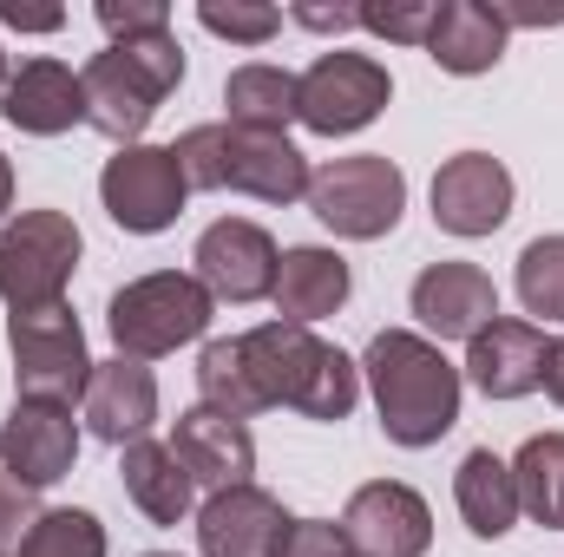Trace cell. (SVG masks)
I'll list each match as a JSON object with an SVG mask.
<instances>
[{
  "mask_svg": "<svg viewBox=\"0 0 564 557\" xmlns=\"http://www.w3.org/2000/svg\"><path fill=\"white\" fill-rule=\"evenodd\" d=\"M86 426L106 439V446H132L151 433V419H158V381H151V368L144 361H126V354H112V361H93V381H86Z\"/></svg>",
  "mask_w": 564,
  "mask_h": 557,
  "instance_id": "cell-20",
  "label": "cell"
},
{
  "mask_svg": "<svg viewBox=\"0 0 564 557\" xmlns=\"http://www.w3.org/2000/svg\"><path fill=\"white\" fill-rule=\"evenodd\" d=\"M119 479H126V499L139 505L151 525H184V518H191V472L177 466L171 446L132 439L126 459H119Z\"/></svg>",
  "mask_w": 564,
  "mask_h": 557,
  "instance_id": "cell-24",
  "label": "cell"
},
{
  "mask_svg": "<svg viewBox=\"0 0 564 557\" xmlns=\"http://www.w3.org/2000/svg\"><path fill=\"white\" fill-rule=\"evenodd\" d=\"M512 217V171L486 151H459L433 171V223L446 237H492Z\"/></svg>",
  "mask_w": 564,
  "mask_h": 557,
  "instance_id": "cell-12",
  "label": "cell"
},
{
  "mask_svg": "<svg viewBox=\"0 0 564 557\" xmlns=\"http://www.w3.org/2000/svg\"><path fill=\"white\" fill-rule=\"evenodd\" d=\"M545 394L564 407V341H552V354H545Z\"/></svg>",
  "mask_w": 564,
  "mask_h": 557,
  "instance_id": "cell-37",
  "label": "cell"
},
{
  "mask_svg": "<svg viewBox=\"0 0 564 557\" xmlns=\"http://www.w3.org/2000/svg\"><path fill=\"white\" fill-rule=\"evenodd\" d=\"M295 532V518L282 512V499H270L263 485H230L210 492L197 512V545L204 557H282Z\"/></svg>",
  "mask_w": 564,
  "mask_h": 557,
  "instance_id": "cell-15",
  "label": "cell"
},
{
  "mask_svg": "<svg viewBox=\"0 0 564 557\" xmlns=\"http://www.w3.org/2000/svg\"><path fill=\"white\" fill-rule=\"evenodd\" d=\"M177 79H184L177 33H144V40L93 53L86 73H79V86H86V125L106 132L119 151L139 144L144 125L158 119V106L177 92Z\"/></svg>",
  "mask_w": 564,
  "mask_h": 557,
  "instance_id": "cell-4",
  "label": "cell"
},
{
  "mask_svg": "<svg viewBox=\"0 0 564 557\" xmlns=\"http://www.w3.org/2000/svg\"><path fill=\"white\" fill-rule=\"evenodd\" d=\"M191 190H243L257 204H295L308 197V157L289 144V132H250V125H191L171 144Z\"/></svg>",
  "mask_w": 564,
  "mask_h": 557,
  "instance_id": "cell-3",
  "label": "cell"
},
{
  "mask_svg": "<svg viewBox=\"0 0 564 557\" xmlns=\"http://www.w3.org/2000/svg\"><path fill=\"white\" fill-rule=\"evenodd\" d=\"M308 210L322 217V230L348 237V243H375L401 223L408 210V177L394 157L361 151V157H335L308 177Z\"/></svg>",
  "mask_w": 564,
  "mask_h": 557,
  "instance_id": "cell-6",
  "label": "cell"
},
{
  "mask_svg": "<svg viewBox=\"0 0 564 557\" xmlns=\"http://www.w3.org/2000/svg\"><path fill=\"white\" fill-rule=\"evenodd\" d=\"M348 545H341V532L328 525V518H295V532H289V545H282V557H341Z\"/></svg>",
  "mask_w": 564,
  "mask_h": 557,
  "instance_id": "cell-34",
  "label": "cell"
},
{
  "mask_svg": "<svg viewBox=\"0 0 564 557\" xmlns=\"http://www.w3.org/2000/svg\"><path fill=\"white\" fill-rule=\"evenodd\" d=\"M243 348V368L263 394V407H295L308 419H348L361 401V368L328 348L315 328H295V321H263L250 335H237Z\"/></svg>",
  "mask_w": 564,
  "mask_h": 557,
  "instance_id": "cell-2",
  "label": "cell"
},
{
  "mask_svg": "<svg viewBox=\"0 0 564 557\" xmlns=\"http://www.w3.org/2000/svg\"><path fill=\"white\" fill-rule=\"evenodd\" d=\"M426 59L440 73H492L506 59V20L499 7H479V0H440L433 7V26H426Z\"/></svg>",
  "mask_w": 564,
  "mask_h": 557,
  "instance_id": "cell-21",
  "label": "cell"
},
{
  "mask_svg": "<svg viewBox=\"0 0 564 557\" xmlns=\"http://www.w3.org/2000/svg\"><path fill=\"white\" fill-rule=\"evenodd\" d=\"M99 26L112 33V46H126L144 33H171V7L164 0H99Z\"/></svg>",
  "mask_w": 564,
  "mask_h": 557,
  "instance_id": "cell-31",
  "label": "cell"
},
{
  "mask_svg": "<svg viewBox=\"0 0 564 557\" xmlns=\"http://www.w3.org/2000/svg\"><path fill=\"white\" fill-rule=\"evenodd\" d=\"M197 20H204L217 40H237V46H263V40L282 26L276 7H250V0H230V7H224V0H204Z\"/></svg>",
  "mask_w": 564,
  "mask_h": 557,
  "instance_id": "cell-30",
  "label": "cell"
},
{
  "mask_svg": "<svg viewBox=\"0 0 564 557\" xmlns=\"http://www.w3.org/2000/svg\"><path fill=\"white\" fill-rule=\"evenodd\" d=\"M7 210H13V164L0 157V217H7Z\"/></svg>",
  "mask_w": 564,
  "mask_h": 557,
  "instance_id": "cell-38",
  "label": "cell"
},
{
  "mask_svg": "<svg viewBox=\"0 0 564 557\" xmlns=\"http://www.w3.org/2000/svg\"><path fill=\"white\" fill-rule=\"evenodd\" d=\"M79 223L66 210H20L7 230H0V302L20 315V308H53L66 302V282L79 270Z\"/></svg>",
  "mask_w": 564,
  "mask_h": 557,
  "instance_id": "cell-7",
  "label": "cell"
},
{
  "mask_svg": "<svg viewBox=\"0 0 564 557\" xmlns=\"http://www.w3.org/2000/svg\"><path fill=\"white\" fill-rule=\"evenodd\" d=\"M33 518H40V512H33V492H26L20 479L0 472V557L20 551V538L33 532Z\"/></svg>",
  "mask_w": 564,
  "mask_h": 557,
  "instance_id": "cell-33",
  "label": "cell"
},
{
  "mask_svg": "<svg viewBox=\"0 0 564 557\" xmlns=\"http://www.w3.org/2000/svg\"><path fill=\"white\" fill-rule=\"evenodd\" d=\"M171 452L177 466L191 472V485H210V492H230V485H250L257 472V439L237 414H217V407H184L171 426Z\"/></svg>",
  "mask_w": 564,
  "mask_h": 557,
  "instance_id": "cell-16",
  "label": "cell"
},
{
  "mask_svg": "<svg viewBox=\"0 0 564 557\" xmlns=\"http://www.w3.org/2000/svg\"><path fill=\"white\" fill-rule=\"evenodd\" d=\"M197 394H204V407H217V414H263V394H257V381H250V368H243V348H237V335L230 341H210L204 354H197Z\"/></svg>",
  "mask_w": 564,
  "mask_h": 557,
  "instance_id": "cell-27",
  "label": "cell"
},
{
  "mask_svg": "<svg viewBox=\"0 0 564 557\" xmlns=\"http://www.w3.org/2000/svg\"><path fill=\"white\" fill-rule=\"evenodd\" d=\"M210 288L197 276H177V270H158L139 276L112 295V341L126 361H158V354H177L184 341H197L210 328Z\"/></svg>",
  "mask_w": 564,
  "mask_h": 557,
  "instance_id": "cell-5",
  "label": "cell"
},
{
  "mask_svg": "<svg viewBox=\"0 0 564 557\" xmlns=\"http://www.w3.org/2000/svg\"><path fill=\"white\" fill-rule=\"evenodd\" d=\"M335 532H341V545L355 557H426V545H433V512H426V499L414 485L375 479V485H361L348 499V512H341Z\"/></svg>",
  "mask_w": 564,
  "mask_h": 557,
  "instance_id": "cell-11",
  "label": "cell"
},
{
  "mask_svg": "<svg viewBox=\"0 0 564 557\" xmlns=\"http://www.w3.org/2000/svg\"><path fill=\"white\" fill-rule=\"evenodd\" d=\"M0 119L13 132H26V139H59L73 125H86V86L59 59H26L0 86Z\"/></svg>",
  "mask_w": 564,
  "mask_h": 557,
  "instance_id": "cell-19",
  "label": "cell"
},
{
  "mask_svg": "<svg viewBox=\"0 0 564 557\" xmlns=\"http://www.w3.org/2000/svg\"><path fill=\"white\" fill-rule=\"evenodd\" d=\"M361 26H368V33H381V40H401V46H426V26H433V0L361 7Z\"/></svg>",
  "mask_w": 564,
  "mask_h": 557,
  "instance_id": "cell-32",
  "label": "cell"
},
{
  "mask_svg": "<svg viewBox=\"0 0 564 557\" xmlns=\"http://www.w3.org/2000/svg\"><path fill=\"white\" fill-rule=\"evenodd\" d=\"M99 197H106V217L132 237H158L184 217V197H191V177L177 164L171 144H126L119 157H106L99 171Z\"/></svg>",
  "mask_w": 564,
  "mask_h": 557,
  "instance_id": "cell-10",
  "label": "cell"
},
{
  "mask_svg": "<svg viewBox=\"0 0 564 557\" xmlns=\"http://www.w3.org/2000/svg\"><path fill=\"white\" fill-rule=\"evenodd\" d=\"M0 20L20 26V33H59L66 26V13H53V7H13V0H0Z\"/></svg>",
  "mask_w": 564,
  "mask_h": 557,
  "instance_id": "cell-36",
  "label": "cell"
},
{
  "mask_svg": "<svg viewBox=\"0 0 564 557\" xmlns=\"http://www.w3.org/2000/svg\"><path fill=\"white\" fill-rule=\"evenodd\" d=\"M341 557H355V551H341Z\"/></svg>",
  "mask_w": 564,
  "mask_h": 557,
  "instance_id": "cell-41",
  "label": "cell"
},
{
  "mask_svg": "<svg viewBox=\"0 0 564 557\" xmlns=\"http://www.w3.org/2000/svg\"><path fill=\"white\" fill-rule=\"evenodd\" d=\"M453 499H459V518L473 538H506L519 525V485H512V466L492 452V446H473L453 472Z\"/></svg>",
  "mask_w": 564,
  "mask_h": 557,
  "instance_id": "cell-23",
  "label": "cell"
},
{
  "mask_svg": "<svg viewBox=\"0 0 564 557\" xmlns=\"http://www.w3.org/2000/svg\"><path fill=\"white\" fill-rule=\"evenodd\" d=\"M13 557H106V525L93 512H79V505L40 512Z\"/></svg>",
  "mask_w": 564,
  "mask_h": 557,
  "instance_id": "cell-28",
  "label": "cell"
},
{
  "mask_svg": "<svg viewBox=\"0 0 564 557\" xmlns=\"http://www.w3.org/2000/svg\"><path fill=\"white\" fill-rule=\"evenodd\" d=\"M545 354H552V335L539 321L499 315L492 328H479L466 341V374L486 401H519V394L545 387Z\"/></svg>",
  "mask_w": 564,
  "mask_h": 557,
  "instance_id": "cell-17",
  "label": "cell"
},
{
  "mask_svg": "<svg viewBox=\"0 0 564 557\" xmlns=\"http://www.w3.org/2000/svg\"><path fill=\"white\" fill-rule=\"evenodd\" d=\"M0 86H7V53H0Z\"/></svg>",
  "mask_w": 564,
  "mask_h": 557,
  "instance_id": "cell-39",
  "label": "cell"
},
{
  "mask_svg": "<svg viewBox=\"0 0 564 557\" xmlns=\"http://www.w3.org/2000/svg\"><path fill=\"white\" fill-rule=\"evenodd\" d=\"M289 20L308 33H348V26H361V7H289Z\"/></svg>",
  "mask_w": 564,
  "mask_h": 557,
  "instance_id": "cell-35",
  "label": "cell"
},
{
  "mask_svg": "<svg viewBox=\"0 0 564 557\" xmlns=\"http://www.w3.org/2000/svg\"><path fill=\"white\" fill-rule=\"evenodd\" d=\"M224 106H230V125H250V132H282L295 119V73L282 66H237L224 79Z\"/></svg>",
  "mask_w": 564,
  "mask_h": 557,
  "instance_id": "cell-26",
  "label": "cell"
},
{
  "mask_svg": "<svg viewBox=\"0 0 564 557\" xmlns=\"http://www.w3.org/2000/svg\"><path fill=\"white\" fill-rule=\"evenodd\" d=\"M7 348H13V381H20V401H53V407L86 401L93 354H86L79 315H73L66 302L7 315Z\"/></svg>",
  "mask_w": 564,
  "mask_h": 557,
  "instance_id": "cell-8",
  "label": "cell"
},
{
  "mask_svg": "<svg viewBox=\"0 0 564 557\" xmlns=\"http://www.w3.org/2000/svg\"><path fill=\"white\" fill-rule=\"evenodd\" d=\"M348 288H355V276H348V263H341L335 250H315V243H302V250H282L270 302H276L282 321L308 328V321L335 315V308L348 302Z\"/></svg>",
  "mask_w": 564,
  "mask_h": 557,
  "instance_id": "cell-22",
  "label": "cell"
},
{
  "mask_svg": "<svg viewBox=\"0 0 564 557\" xmlns=\"http://www.w3.org/2000/svg\"><path fill=\"white\" fill-rule=\"evenodd\" d=\"M151 557H164V551H151Z\"/></svg>",
  "mask_w": 564,
  "mask_h": 557,
  "instance_id": "cell-40",
  "label": "cell"
},
{
  "mask_svg": "<svg viewBox=\"0 0 564 557\" xmlns=\"http://www.w3.org/2000/svg\"><path fill=\"white\" fill-rule=\"evenodd\" d=\"M408 302H414L421 328L440 341H473L479 328L499 321V288L479 263H426Z\"/></svg>",
  "mask_w": 564,
  "mask_h": 557,
  "instance_id": "cell-18",
  "label": "cell"
},
{
  "mask_svg": "<svg viewBox=\"0 0 564 557\" xmlns=\"http://www.w3.org/2000/svg\"><path fill=\"white\" fill-rule=\"evenodd\" d=\"M197 282L210 288V302H263L276 288V243L263 223H243V217H224L197 237Z\"/></svg>",
  "mask_w": 564,
  "mask_h": 557,
  "instance_id": "cell-13",
  "label": "cell"
},
{
  "mask_svg": "<svg viewBox=\"0 0 564 557\" xmlns=\"http://www.w3.org/2000/svg\"><path fill=\"white\" fill-rule=\"evenodd\" d=\"M519 302L525 315L564 321V237H532L519 250Z\"/></svg>",
  "mask_w": 564,
  "mask_h": 557,
  "instance_id": "cell-29",
  "label": "cell"
},
{
  "mask_svg": "<svg viewBox=\"0 0 564 557\" xmlns=\"http://www.w3.org/2000/svg\"><path fill=\"white\" fill-rule=\"evenodd\" d=\"M79 459V426L73 407H53V401H13V414L0 426V472L20 479L26 492L40 485H59Z\"/></svg>",
  "mask_w": 564,
  "mask_h": 557,
  "instance_id": "cell-14",
  "label": "cell"
},
{
  "mask_svg": "<svg viewBox=\"0 0 564 557\" xmlns=\"http://www.w3.org/2000/svg\"><path fill=\"white\" fill-rule=\"evenodd\" d=\"M388 99H394V79L368 53H322L295 79V119L322 139H348V132L375 125L388 112Z\"/></svg>",
  "mask_w": 564,
  "mask_h": 557,
  "instance_id": "cell-9",
  "label": "cell"
},
{
  "mask_svg": "<svg viewBox=\"0 0 564 557\" xmlns=\"http://www.w3.org/2000/svg\"><path fill=\"white\" fill-rule=\"evenodd\" d=\"M361 374L375 387V414L394 446H440L459 419V368L414 328H381L361 354Z\"/></svg>",
  "mask_w": 564,
  "mask_h": 557,
  "instance_id": "cell-1",
  "label": "cell"
},
{
  "mask_svg": "<svg viewBox=\"0 0 564 557\" xmlns=\"http://www.w3.org/2000/svg\"><path fill=\"white\" fill-rule=\"evenodd\" d=\"M512 485H519V512L564 532V433H532L512 459Z\"/></svg>",
  "mask_w": 564,
  "mask_h": 557,
  "instance_id": "cell-25",
  "label": "cell"
}]
</instances>
